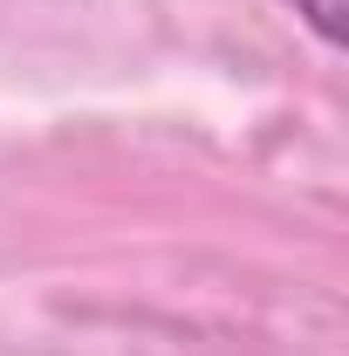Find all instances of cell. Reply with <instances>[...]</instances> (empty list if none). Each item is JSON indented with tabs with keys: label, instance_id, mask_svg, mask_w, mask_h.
<instances>
[{
	"label": "cell",
	"instance_id": "cell-1",
	"mask_svg": "<svg viewBox=\"0 0 349 356\" xmlns=\"http://www.w3.org/2000/svg\"><path fill=\"white\" fill-rule=\"evenodd\" d=\"M281 7H295V14H302V28H308L322 48H343V0H281Z\"/></svg>",
	"mask_w": 349,
	"mask_h": 356
}]
</instances>
